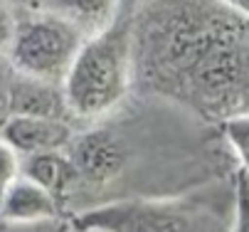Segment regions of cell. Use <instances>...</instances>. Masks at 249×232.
Masks as SVG:
<instances>
[{
  "instance_id": "cell-13",
  "label": "cell",
  "mask_w": 249,
  "mask_h": 232,
  "mask_svg": "<svg viewBox=\"0 0 249 232\" xmlns=\"http://www.w3.org/2000/svg\"><path fill=\"white\" fill-rule=\"evenodd\" d=\"M232 232H249V173L237 168V217Z\"/></svg>"
},
{
  "instance_id": "cell-3",
  "label": "cell",
  "mask_w": 249,
  "mask_h": 232,
  "mask_svg": "<svg viewBox=\"0 0 249 232\" xmlns=\"http://www.w3.org/2000/svg\"><path fill=\"white\" fill-rule=\"evenodd\" d=\"M131 27L133 13L121 10L106 30L84 40L62 79L72 121H101L126 102L131 91Z\"/></svg>"
},
{
  "instance_id": "cell-8",
  "label": "cell",
  "mask_w": 249,
  "mask_h": 232,
  "mask_svg": "<svg viewBox=\"0 0 249 232\" xmlns=\"http://www.w3.org/2000/svg\"><path fill=\"white\" fill-rule=\"evenodd\" d=\"M22 176L47 188L59 200L79 190L77 165L67 151H40L22 156Z\"/></svg>"
},
{
  "instance_id": "cell-11",
  "label": "cell",
  "mask_w": 249,
  "mask_h": 232,
  "mask_svg": "<svg viewBox=\"0 0 249 232\" xmlns=\"http://www.w3.org/2000/svg\"><path fill=\"white\" fill-rule=\"evenodd\" d=\"M18 176H22V153L0 136V195Z\"/></svg>"
},
{
  "instance_id": "cell-12",
  "label": "cell",
  "mask_w": 249,
  "mask_h": 232,
  "mask_svg": "<svg viewBox=\"0 0 249 232\" xmlns=\"http://www.w3.org/2000/svg\"><path fill=\"white\" fill-rule=\"evenodd\" d=\"M13 79H15V67L8 54H0V131L13 116L10 109V94H13Z\"/></svg>"
},
{
  "instance_id": "cell-10",
  "label": "cell",
  "mask_w": 249,
  "mask_h": 232,
  "mask_svg": "<svg viewBox=\"0 0 249 232\" xmlns=\"http://www.w3.org/2000/svg\"><path fill=\"white\" fill-rule=\"evenodd\" d=\"M220 128H222V136L230 143V148L239 163V168L249 173V114L232 116V119L222 121Z\"/></svg>"
},
{
  "instance_id": "cell-2",
  "label": "cell",
  "mask_w": 249,
  "mask_h": 232,
  "mask_svg": "<svg viewBox=\"0 0 249 232\" xmlns=\"http://www.w3.org/2000/svg\"><path fill=\"white\" fill-rule=\"evenodd\" d=\"M237 173L183 193L119 197L72 215L74 232H232Z\"/></svg>"
},
{
  "instance_id": "cell-15",
  "label": "cell",
  "mask_w": 249,
  "mask_h": 232,
  "mask_svg": "<svg viewBox=\"0 0 249 232\" xmlns=\"http://www.w3.org/2000/svg\"><path fill=\"white\" fill-rule=\"evenodd\" d=\"M222 3H227L230 8H234V10H239L242 15L249 18V0H222Z\"/></svg>"
},
{
  "instance_id": "cell-5",
  "label": "cell",
  "mask_w": 249,
  "mask_h": 232,
  "mask_svg": "<svg viewBox=\"0 0 249 232\" xmlns=\"http://www.w3.org/2000/svg\"><path fill=\"white\" fill-rule=\"evenodd\" d=\"M77 128L72 119H52V116H10L0 136L13 143L22 156L40 151H67Z\"/></svg>"
},
{
  "instance_id": "cell-16",
  "label": "cell",
  "mask_w": 249,
  "mask_h": 232,
  "mask_svg": "<svg viewBox=\"0 0 249 232\" xmlns=\"http://www.w3.org/2000/svg\"><path fill=\"white\" fill-rule=\"evenodd\" d=\"M141 3H143V0H124V8H121V10H124V13H133Z\"/></svg>"
},
{
  "instance_id": "cell-4",
  "label": "cell",
  "mask_w": 249,
  "mask_h": 232,
  "mask_svg": "<svg viewBox=\"0 0 249 232\" xmlns=\"http://www.w3.org/2000/svg\"><path fill=\"white\" fill-rule=\"evenodd\" d=\"M87 35L50 10H35L18 18V30L8 57L20 74L62 84L82 50Z\"/></svg>"
},
{
  "instance_id": "cell-9",
  "label": "cell",
  "mask_w": 249,
  "mask_h": 232,
  "mask_svg": "<svg viewBox=\"0 0 249 232\" xmlns=\"http://www.w3.org/2000/svg\"><path fill=\"white\" fill-rule=\"evenodd\" d=\"M40 8L64 18L91 37L121 15L124 0H40Z\"/></svg>"
},
{
  "instance_id": "cell-1",
  "label": "cell",
  "mask_w": 249,
  "mask_h": 232,
  "mask_svg": "<svg viewBox=\"0 0 249 232\" xmlns=\"http://www.w3.org/2000/svg\"><path fill=\"white\" fill-rule=\"evenodd\" d=\"M131 89L210 124L249 114V18L222 0H143L131 27Z\"/></svg>"
},
{
  "instance_id": "cell-14",
  "label": "cell",
  "mask_w": 249,
  "mask_h": 232,
  "mask_svg": "<svg viewBox=\"0 0 249 232\" xmlns=\"http://www.w3.org/2000/svg\"><path fill=\"white\" fill-rule=\"evenodd\" d=\"M18 30V13L8 0H0V54H8Z\"/></svg>"
},
{
  "instance_id": "cell-7",
  "label": "cell",
  "mask_w": 249,
  "mask_h": 232,
  "mask_svg": "<svg viewBox=\"0 0 249 232\" xmlns=\"http://www.w3.org/2000/svg\"><path fill=\"white\" fill-rule=\"evenodd\" d=\"M13 116H52V119H69L62 84L42 82L15 70L13 94H10Z\"/></svg>"
},
{
  "instance_id": "cell-6",
  "label": "cell",
  "mask_w": 249,
  "mask_h": 232,
  "mask_svg": "<svg viewBox=\"0 0 249 232\" xmlns=\"http://www.w3.org/2000/svg\"><path fill=\"white\" fill-rule=\"evenodd\" d=\"M59 197L27 176H18L0 195V220L10 225H35L59 217Z\"/></svg>"
}]
</instances>
